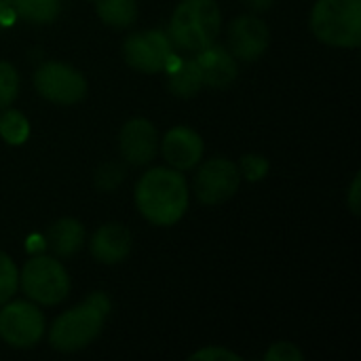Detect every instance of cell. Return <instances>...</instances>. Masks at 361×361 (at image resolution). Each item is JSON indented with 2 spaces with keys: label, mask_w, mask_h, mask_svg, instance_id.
<instances>
[{
  "label": "cell",
  "mask_w": 361,
  "mask_h": 361,
  "mask_svg": "<svg viewBox=\"0 0 361 361\" xmlns=\"http://www.w3.org/2000/svg\"><path fill=\"white\" fill-rule=\"evenodd\" d=\"M190 190L182 171L154 167L135 184V207L154 226H173L188 209Z\"/></svg>",
  "instance_id": "obj_1"
},
{
  "label": "cell",
  "mask_w": 361,
  "mask_h": 361,
  "mask_svg": "<svg viewBox=\"0 0 361 361\" xmlns=\"http://www.w3.org/2000/svg\"><path fill=\"white\" fill-rule=\"evenodd\" d=\"M110 315V298L104 292L89 294L78 307L63 311L49 330V345L61 353L89 347L102 332Z\"/></svg>",
  "instance_id": "obj_2"
},
{
  "label": "cell",
  "mask_w": 361,
  "mask_h": 361,
  "mask_svg": "<svg viewBox=\"0 0 361 361\" xmlns=\"http://www.w3.org/2000/svg\"><path fill=\"white\" fill-rule=\"evenodd\" d=\"M222 30V11L216 0H180L169 21V40L188 53L216 42Z\"/></svg>",
  "instance_id": "obj_3"
},
{
  "label": "cell",
  "mask_w": 361,
  "mask_h": 361,
  "mask_svg": "<svg viewBox=\"0 0 361 361\" xmlns=\"http://www.w3.org/2000/svg\"><path fill=\"white\" fill-rule=\"evenodd\" d=\"M311 30L328 47L357 49L361 44V0H317Z\"/></svg>",
  "instance_id": "obj_4"
},
{
  "label": "cell",
  "mask_w": 361,
  "mask_h": 361,
  "mask_svg": "<svg viewBox=\"0 0 361 361\" xmlns=\"http://www.w3.org/2000/svg\"><path fill=\"white\" fill-rule=\"evenodd\" d=\"M19 286L23 294L42 307H55L70 294V275L53 256H32L19 271Z\"/></svg>",
  "instance_id": "obj_5"
},
{
  "label": "cell",
  "mask_w": 361,
  "mask_h": 361,
  "mask_svg": "<svg viewBox=\"0 0 361 361\" xmlns=\"http://www.w3.org/2000/svg\"><path fill=\"white\" fill-rule=\"evenodd\" d=\"M34 87L44 99L61 106L78 104L87 95V78L82 72L63 61L42 63L34 72Z\"/></svg>",
  "instance_id": "obj_6"
},
{
  "label": "cell",
  "mask_w": 361,
  "mask_h": 361,
  "mask_svg": "<svg viewBox=\"0 0 361 361\" xmlns=\"http://www.w3.org/2000/svg\"><path fill=\"white\" fill-rule=\"evenodd\" d=\"M44 334V315L25 300L4 302L0 311V338L13 349H32Z\"/></svg>",
  "instance_id": "obj_7"
},
{
  "label": "cell",
  "mask_w": 361,
  "mask_h": 361,
  "mask_svg": "<svg viewBox=\"0 0 361 361\" xmlns=\"http://www.w3.org/2000/svg\"><path fill=\"white\" fill-rule=\"evenodd\" d=\"M125 61L144 74H157L171 66L173 61V42L165 32L146 30L125 38L123 42Z\"/></svg>",
  "instance_id": "obj_8"
},
{
  "label": "cell",
  "mask_w": 361,
  "mask_h": 361,
  "mask_svg": "<svg viewBox=\"0 0 361 361\" xmlns=\"http://www.w3.org/2000/svg\"><path fill=\"white\" fill-rule=\"evenodd\" d=\"M239 186H241V169L237 167V163H233L224 157L205 161L199 167L195 182H192L195 197L203 205L226 203L231 197H235Z\"/></svg>",
  "instance_id": "obj_9"
},
{
  "label": "cell",
  "mask_w": 361,
  "mask_h": 361,
  "mask_svg": "<svg viewBox=\"0 0 361 361\" xmlns=\"http://www.w3.org/2000/svg\"><path fill=\"white\" fill-rule=\"evenodd\" d=\"M269 42L271 32L256 15H241L228 25V49L235 59L256 61L264 55Z\"/></svg>",
  "instance_id": "obj_10"
},
{
  "label": "cell",
  "mask_w": 361,
  "mask_h": 361,
  "mask_svg": "<svg viewBox=\"0 0 361 361\" xmlns=\"http://www.w3.org/2000/svg\"><path fill=\"white\" fill-rule=\"evenodd\" d=\"M121 154L127 163L144 167L152 163L159 152V133L148 118H131L123 125L118 135Z\"/></svg>",
  "instance_id": "obj_11"
},
{
  "label": "cell",
  "mask_w": 361,
  "mask_h": 361,
  "mask_svg": "<svg viewBox=\"0 0 361 361\" xmlns=\"http://www.w3.org/2000/svg\"><path fill=\"white\" fill-rule=\"evenodd\" d=\"M203 150H205V144L201 135L195 129L184 127V125L169 129L161 140V152L165 161L169 163V167L178 171H188L197 167L199 161L203 159Z\"/></svg>",
  "instance_id": "obj_12"
},
{
  "label": "cell",
  "mask_w": 361,
  "mask_h": 361,
  "mask_svg": "<svg viewBox=\"0 0 361 361\" xmlns=\"http://www.w3.org/2000/svg\"><path fill=\"white\" fill-rule=\"evenodd\" d=\"M91 256L99 264H118L131 252V233L118 222L102 224L91 237Z\"/></svg>",
  "instance_id": "obj_13"
},
{
  "label": "cell",
  "mask_w": 361,
  "mask_h": 361,
  "mask_svg": "<svg viewBox=\"0 0 361 361\" xmlns=\"http://www.w3.org/2000/svg\"><path fill=\"white\" fill-rule=\"evenodd\" d=\"M197 63L199 70L203 74V85L214 87V89H224L228 87L237 74H239V66L237 59L231 55V51H226L224 47L218 44H209L207 49L197 53Z\"/></svg>",
  "instance_id": "obj_14"
},
{
  "label": "cell",
  "mask_w": 361,
  "mask_h": 361,
  "mask_svg": "<svg viewBox=\"0 0 361 361\" xmlns=\"http://www.w3.org/2000/svg\"><path fill=\"white\" fill-rule=\"evenodd\" d=\"M85 226L74 220V218H61L57 222H53L47 231V245L49 250L59 256V258H68L74 256L82 245H85Z\"/></svg>",
  "instance_id": "obj_15"
},
{
  "label": "cell",
  "mask_w": 361,
  "mask_h": 361,
  "mask_svg": "<svg viewBox=\"0 0 361 361\" xmlns=\"http://www.w3.org/2000/svg\"><path fill=\"white\" fill-rule=\"evenodd\" d=\"M167 72H169L167 74L169 91L178 97H192L201 91V87H205L197 59H182V61H176V66L171 61Z\"/></svg>",
  "instance_id": "obj_16"
},
{
  "label": "cell",
  "mask_w": 361,
  "mask_h": 361,
  "mask_svg": "<svg viewBox=\"0 0 361 361\" xmlns=\"http://www.w3.org/2000/svg\"><path fill=\"white\" fill-rule=\"evenodd\" d=\"M97 17L112 27L125 30L137 19V2L135 0H95Z\"/></svg>",
  "instance_id": "obj_17"
},
{
  "label": "cell",
  "mask_w": 361,
  "mask_h": 361,
  "mask_svg": "<svg viewBox=\"0 0 361 361\" xmlns=\"http://www.w3.org/2000/svg\"><path fill=\"white\" fill-rule=\"evenodd\" d=\"M0 137L11 146H21L30 137V123L23 112L13 110L11 106L0 114Z\"/></svg>",
  "instance_id": "obj_18"
},
{
  "label": "cell",
  "mask_w": 361,
  "mask_h": 361,
  "mask_svg": "<svg viewBox=\"0 0 361 361\" xmlns=\"http://www.w3.org/2000/svg\"><path fill=\"white\" fill-rule=\"evenodd\" d=\"M11 6L32 23H49L59 13V0H13Z\"/></svg>",
  "instance_id": "obj_19"
},
{
  "label": "cell",
  "mask_w": 361,
  "mask_h": 361,
  "mask_svg": "<svg viewBox=\"0 0 361 361\" xmlns=\"http://www.w3.org/2000/svg\"><path fill=\"white\" fill-rule=\"evenodd\" d=\"M19 288V269L15 267L13 258L0 252V307L8 302Z\"/></svg>",
  "instance_id": "obj_20"
},
{
  "label": "cell",
  "mask_w": 361,
  "mask_h": 361,
  "mask_svg": "<svg viewBox=\"0 0 361 361\" xmlns=\"http://www.w3.org/2000/svg\"><path fill=\"white\" fill-rule=\"evenodd\" d=\"M19 93V74L13 63L0 59V110L8 108Z\"/></svg>",
  "instance_id": "obj_21"
},
{
  "label": "cell",
  "mask_w": 361,
  "mask_h": 361,
  "mask_svg": "<svg viewBox=\"0 0 361 361\" xmlns=\"http://www.w3.org/2000/svg\"><path fill=\"white\" fill-rule=\"evenodd\" d=\"M241 178L250 180V182H260L267 178L271 165H269V159L262 157V154H243L241 157Z\"/></svg>",
  "instance_id": "obj_22"
},
{
  "label": "cell",
  "mask_w": 361,
  "mask_h": 361,
  "mask_svg": "<svg viewBox=\"0 0 361 361\" xmlns=\"http://www.w3.org/2000/svg\"><path fill=\"white\" fill-rule=\"evenodd\" d=\"M264 360L267 361H302L305 360V353H302L294 343L279 341V343H273V345H271V349L264 353Z\"/></svg>",
  "instance_id": "obj_23"
},
{
  "label": "cell",
  "mask_w": 361,
  "mask_h": 361,
  "mask_svg": "<svg viewBox=\"0 0 361 361\" xmlns=\"http://www.w3.org/2000/svg\"><path fill=\"white\" fill-rule=\"evenodd\" d=\"M190 360L195 361H241V355L224 349V347H205L199 349L197 353L190 355Z\"/></svg>",
  "instance_id": "obj_24"
},
{
  "label": "cell",
  "mask_w": 361,
  "mask_h": 361,
  "mask_svg": "<svg viewBox=\"0 0 361 361\" xmlns=\"http://www.w3.org/2000/svg\"><path fill=\"white\" fill-rule=\"evenodd\" d=\"M361 176L357 173L355 178H353V184H351V190H349V199H347V203H349V209L353 212V216H360V197H361Z\"/></svg>",
  "instance_id": "obj_25"
},
{
  "label": "cell",
  "mask_w": 361,
  "mask_h": 361,
  "mask_svg": "<svg viewBox=\"0 0 361 361\" xmlns=\"http://www.w3.org/2000/svg\"><path fill=\"white\" fill-rule=\"evenodd\" d=\"M275 0H245V4L252 8V11H267L273 6Z\"/></svg>",
  "instance_id": "obj_26"
},
{
  "label": "cell",
  "mask_w": 361,
  "mask_h": 361,
  "mask_svg": "<svg viewBox=\"0 0 361 361\" xmlns=\"http://www.w3.org/2000/svg\"><path fill=\"white\" fill-rule=\"evenodd\" d=\"M11 2L13 0H0V13H4L6 8H11Z\"/></svg>",
  "instance_id": "obj_27"
}]
</instances>
